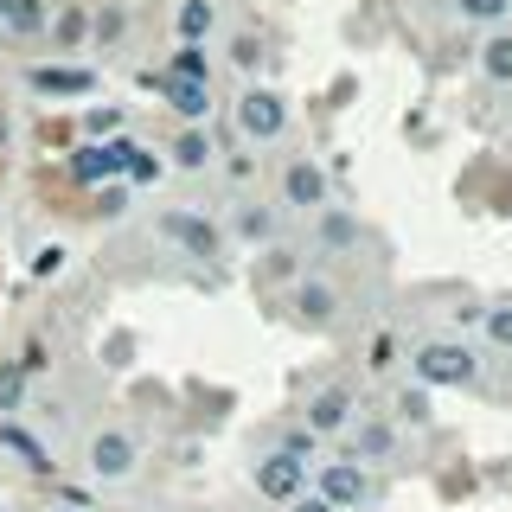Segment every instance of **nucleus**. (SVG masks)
<instances>
[{"mask_svg": "<svg viewBox=\"0 0 512 512\" xmlns=\"http://www.w3.org/2000/svg\"><path fill=\"white\" fill-rule=\"evenodd\" d=\"M474 64H480V77H487V84H512V26H493L487 39H480Z\"/></svg>", "mask_w": 512, "mask_h": 512, "instance_id": "a211bd4d", "label": "nucleus"}, {"mask_svg": "<svg viewBox=\"0 0 512 512\" xmlns=\"http://www.w3.org/2000/svg\"><path fill=\"white\" fill-rule=\"evenodd\" d=\"M154 180H160V160L148 148H135V154H128V167H122V186H154Z\"/></svg>", "mask_w": 512, "mask_h": 512, "instance_id": "c85d7f7f", "label": "nucleus"}, {"mask_svg": "<svg viewBox=\"0 0 512 512\" xmlns=\"http://www.w3.org/2000/svg\"><path fill=\"white\" fill-rule=\"evenodd\" d=\"M314 237H320V250H359V218H352L346 205H320Z\"/></svg>", "mask_w": 512, "mask_h": 512, "instance_id": "dca6fc26", "label": "nucleus"}, {"mask_svg": "<svg viewBox=\"0 0 512 512\" xmlns=\"http://www.w3.org/2000/svg\"><path fill=\"white\" fill-rule=\"evenodd\" d=\"M384 416H391L397 429H429V423H436V391H423L416 378H404L391 391V410H384Z\"/></svg>", "mask_w": 512, "mask_h": 512, "instance_id": "2eb2a0df", "label": "nucleus"}, {"mask_svg": "<svg viewBox=\"0 0 512 512\" xmlns=\"http://www.w3.org/2000/svg\"><path fill=\"white\" fill-rule=\"evenodd\" d=\"M397 448H404V429H397L384 410L352 416V429H346V455H352V461H365V468H391Z\"/></svg>", "mask_w": 512, "mask_h": 512, "instance_id": "39448f33", "label": "nucleus"}, {"mask_svg": "<svg viewBox=\"0 0 512 512\" xmlns=\"http://www.w3.org/2000/svg\"><path fill=\"white\" fill-rule=\"evenodd\" d=\"M288 512H333V506H327V500H320V493L308 487V493H301V500H288Z\"/></svg>", "mask_w": 512, "mask_h": 512, "instance_id": "c9c22d12", "label": "nucleus"}, {"mask_svg": "<svg viewBox=\"0 0 512 512\" xmlns=\"http://www.w3.org/2000/svg\"><path fill=\"white\" fill-rule=\"evenodd\" d=\"M141 141H128V135H109V141H84L71 160H64V173H71L77 186H109V180H122V167H128V154H135Z\"/></svg>", "mask_w": 512, "mask_h": 512, "instance_id": "423d86ee", "label": "nucleus"}, {"mask_svg": "<svg viewBox=\"0 0 512 512\" xmlns=\"http://www.w3.org/2000/svg\"><path fill=\"white\" fill-rule=\"evenodd\" d=\"M276 448H282V455H295V461H308V468H314V461H320V436H314V429H282V436H276Z\"/></svg>", "mask_w": 512, "mask_h": 512, "instance_id": "cd10ccee", "label": "nucleus"}, {"mask_svg": "<svg viewBox=\"0 0 512 512\" xmlns=\"http://www.w3.org/2000/svg\"><path fill=\"white\" fill-rule=\"evenodd\" d=\"M256 58H263V39H256V32H237V39H231V64H237V71H256Z\"/></svg>", "mask_w": 512, "mask_h": 512, "instance_id": "2f4dec72", "label": "nucleus"}, {"mask_svg": "<svg viewBox=\"0 0 512 512\" xmlns=\"http://www.w3.org/2000/svg\"><path fill=\"white\" fill-rule=\"evenodd\" d=\"M308 461H295V455H282V448H263L256 455V468H250V480H256V493L263 500H276V506H288V500H301L308 493Z\"/></svg>", "mask_w": 512, "mask_h": 512, "instance_id": "6e6552de", "label": "nucleus"}, {"mask_svg": "<svg viewBox=\"0 0 512 512\" xmlns=\"http://www.w3.org/2000/svg\"><path fill=\"white\" fill-rule=\"evenodd\" d=\"M13 32V39H39L45 26H52V0H13L7 7V20H0Z\"/></svg>", "mask_w": 512, "mask_h": 512, "instance_id": "aec40b11", "label": "nucleus"}, {"mask_svg": "<svg viewBox=\"0 0 512 512\" xmlns=\"http://www.w3.org/2000/svg\"><path fill=\"white\" fill-rule=\"evenodd\" d=\"M231 231L244 237V244H276V205H237V218H231Z\"/></svg>", "mask_w": 512, "mask_h": 512, "instance_id": "6ab92c4d", "label": "nucleus"}, {"mask_svg": "<svg viewBox=\"0 0 512 512\" xmlns=\"http://www.w3.org/2000/svg\"><path fill=\"white\" fill-rule=\"evenodd\" d=\"M237 135L256 141V148H269V141L288 135V96L269 90V84H250L237 96Z\"/></svg>", "mask_w": 512, "mask_h": 512, "instance_id": "20e7f679", "label": "nucleus"}, {"mask_svg": "<svg viewBox=\"0 0 512 512\" xmlns=\"http://www.w3.org/2000/svg\"><path fill=\"white\" fill-rule=\"evenodd\" d=\"M13 410H26V372L7 359V365H0V423H7Z\"/></svg>", "mask_w": 512, "mask_h": 512, "instance_id": "a878e982", "label": "nucleus"}, {"mask_svg": "<svg viewBox=\"0 0 512 512\" xmlns=\"http://www.w3.org/2000/svg\"><path fill=\"white\" fill-rule=\"evenodd\" d=\"M45 32H52L58 52H77V45L90 39V13L84 7H64V13H52V26H45Z\"/></svg>", "mask_w": 512, "mask_h": 512, "instance_id": "b1692460", "label": "nucleus"}, {"mask_svg": "<svg viewBox=\"0 0 512 512\" xmlns=\"http://www.w3.org/2000/svg\"><path fill=\"white\" fill-rule=\"evenodd\" d=\"M7 7H13V0H0V20H7Z\"/></svg>", "mask_w": 512, "mask_h": 512, "instance_id": "4c0bfd02", "label": "nucleus"}, {"mask_svg": "<svg viewBox=\"0 0 512 512\" xmlns=\"http://www.w3.org/2000/svg\"><path fill=\"white\" fill-rule=\"evenodd\" d=\"M0 455H13L26 474H52V468H58V461H52V448H45L39 436H32L26 423H13V416L0 423Z\"/></svg>", "mask_w": 512, "mask_h": 512, "instance_id": "4468645a", "label": "nucleus"}, {"mask_svg": "<svg viewBox=\"0 0 512 512\" xmlns=\"http://www.w3.org/2000/svg\"><path fill=\"white\" fill-rule=\"evenodd\" d=\"M352 416H359V391L352 384H320V391H308V404H301V429H314L320 442L346 436Z\"/></svg>", "mask_w": 512, "mask_h": 512, "instance_id": "0eeeda50", "label": "nucleus"}, {"mask_svg": "<svg viewBox=\"0 0 512 512\" xmlns=\"http://www.w3.org/2000/svg\"><path fill=\"white\" fill-rule=\"evenodd\" d=\"M455 7V20H468V26H512V0H448Z\"/></svg>", "mask_w": 512, "mask_h": 512, "instance_id": "5701e85b", "label": "nucleus"}, {"mask_svg": "<svg viewBox=\"0 0 512 512\" xmlns=\"http://www.w3.org/2000/svg\"><path fill=\"white\" fill-rule=\"evenodd\" d=\"M212 135H205V128H180V135L167 141V167H180V173H205L212 167Z\"/></svg>", "mask_w": 512, "mask_h": 512, "instance_id": "f3484780", "label": "nucleus"}, {"mask_svg": "<svg viewBox=\"0 0 512 512\" xmlns=\"http://www.w3.org/2000/svg\"><path fill=\"white\" fill-rule=\"evenodd\" d=\"M45 512H90V506H45Z\"/></svg>", "mask_w": 512, "mask_h": 512, "instance_id": "e433bc0d", "label": "nucleus"}, {"mask_svg": "<svg viewBox=\"0 0 512 512\" xmlns=\"http://www.w3.org/2000/svg\"><path fill=\"white\" fill-rule=\"evenodd\" d=\"M212 26H218V7H212V0H180V13H173V32H180V45H199Z\"/></svg>", "mask_w": 512, "mask_h": 512, "instance_id": "412c9836", "label": "nucleus"}, {"mask_svg": "<svg viewBox=\"0 0 512 512\" xmlns=\"http://www.w3.org/2000/svg\"><path fill=\"white\" fill-rule=\"evenodd\" d=\"M122 212H128V186L122 180L96 186V218H122Z\"/></svg>", "mask_w": 512, "mask_h": 512, "instance_id": "c756f323", "label": "nucleus"}, {"mask_svg": "<svg viewBox=\"0 0 512 512\" xmlns=\"http://www.w3.org/2000/svg\"><path fill=\"white\" fill-rule=\"evenodd\" d=\"M13 365H20L26 378H39V372H45V365H52V359H45V346H39V340H26V352H20V359H13Z\"/></svg>", "mask_w": 512, "mask_h": 512, "instance_id": "f704fd0d", "label": "nucleus"}, {"mask_svg": "<svg viewBox=\"0 0 512 512\" xmlns=\"http://www.w3.org/2000/svg\"><path fill=\"white\" fill-rule=\"evenodd\" d=\"M84 468H90L96 480H128V474L141 468V442L128 436V429L109 423V429H96V436H90V448H84Z\"/></svg>", "mask_w": 512, "mask_h": 512, "instance_id": "9d476101", "label": "nucleus"}, {"mask_svg": "<svg viewBox=\"0 0 512 512\" xmlns=\"http://www.w3.org/2000/svg\"><path fill=\"white\" fill-rule=\"evenodd\" d=\"M64 256H71L64 244H45L39 256H32V276H58V269H64Z\"/></svg>", "mask_w": 512, "mask_h": 512, "instance_id": "72a5a7b5", "label": "nucleus"}, {"mask_svg": "<svg viewBox=\"0 0 512 512\" xmlns=\"http://www.w3.org/2000/svg\"><path fill=\"white\" fill-rule=\"evenodd\" d=\"M122 26H128V20H122V7H103V13L90 20V32H96L103 45H109V39H122Z\"/></svg>", "mask_w": 512, "mask_h": 512, "instance_id": "473e14b6", "label": "nucleus"}, {"mask_svg": "<svg viewBox=\"0 0 512 512\" xmlns=\"http://www.w3.org/2000/svg\"><path fill=\"white\" fill-rule=\"evenodd\" d=\"M148 84L167 96V109L186 128H205V116H212V84H186V77H167V71H148Z\"/></svg>", "mask_w": 512, "mask_h": 512, "instance_id": "f8f14e48", "label": "nucleus"}, {"mask_svg": "<svg viewBox=\"0 0 512 512\" xmlns=\"http://www.w3.org/2000/svg\"><path fill=\"white\" fill-rule=\"evenodd\" d=\"M282 205L288 212H320V205H333V180H327V167H320L314 154H295L282 167Z\"/></svg>", "mask_w": 512, "mask_h": 512, "instance_id": "1a4fd4ad", "label": "nucleus"}, {"mask_svg": "<svg viewBox=\"0 0 512 512\" xmlns=\"http://www.w3.org/2000/svg\"><path fill=\"white\" fill-rule=\"evenodd\" d=\"M480 346H487V352H512V301L480 308Z\"/></svg>", "mask_w": 512, "mask_h": 512, "instance_id": "4be33fe9", "label": "nucleus"}, {"mask_svg": "<svg viewBox=\"0 0 512 512\" xmlns=\"http://www.w3.org/2000/svg\"><path fill=\"white\" fill-rule=\"evenodd\" d=\"M480 372H487V359H480V346H468L461 333H429V340L410 346V378L423 384V391H474Z\"/></svg>", "mask_w": 512, "mask_h": 512, "instance_id": "f257e3e1", "label": "nucleus"}, {"mask_svg": "<svg viewBox=\"0 0 512 512\" xmlns=\"http://www.w3.org/2000/svg\"><path fill=\"white\" fill-rule=\"evenodd\" d=\"M26 84L39 96H90L96 90V71L90 64H32Z\"/></svg>", "mask_w": 512, "mask_h": 512, "instance_id": "ddd939ff", "label": "nucleus"}, {"mask_svg": "<svg viewBox=\"0 0 512 512\" xmlns=\"http://www.w3.org/2000/svg\"><path fill=\"white\" fill-rule=\"evenodd\" d=\"M154 231L167 237L180 256H199V263H218L224 256V231L205 212H192V205H167V212L154 218Z\"/></svg>", "mask_w": 512, "mask_h": 512, "instance_id": "7ed1b4c3", "label": "nucleus"}, {"mask_svg": "<svg viewBox=\"0 0 512 512\" xmlns=\"http://www.w3.org/2000/svg\"><path fill=\"white\" fill-rule=\"evenodd\" d=\"M84 135H90V141L122 135V109H90V116H84Z\"/></svg>", "mask_w": 512, "mask_h": 512, "instance_id": "7c9ffc66", "label": "nucleus"}, {"mask_svg": "<svg viewBox=\"0 0 512 512\" xmlns=\"http://www.w3.org/2000/svg\"><path fill=\"white\" fill-rule=\"evenodd\" d=\"M314 493L327 500L333 512H372L384 500V480L378 468H365V461H352V455H333V461H314Z\"/></svg>", "mask_w": 512, "mask_h": 512, "instance_id": "f03ea898", "label": "nucleus"}, {"mask_svg": "<svg viewBox=\"0 0 512 512\" xmlns=\"http://www.w3.org/2000/svg\"><path fill=\"white\" fill-rule=\"evenodd\" d=\"M256 276H263V282H295V276H301V263H295V250H282V244H269V250H263V263H256Z\"/></svg>", "mask_w": 512, "mask_h": 512, "instance_id": "bb28decb", "label": "nucleus"}, {"mask_svg": "<svg viewBox=\"0 0 512 512\" xmlns=\"http://www.w3.org/2000/svg\"><path fill=\"white\" fill-rule=\"evenodd\" d=\"M288 308H295L301 327H333L340 320V288L327 276H295L288 282Z\"/></svg>", "mask_w": 512, "mask_h": 512, "instance_id": "9b49d317", "label": "nucleus"}, {"mask_svg": "<svg viewBox=\"0 0 512 512\" xmlns=\"http://www.w3.org/2000/svg\"><path fill=\"white\" fill-rule=\"evenodd\" d=\"M167 77H186V84H212V58H205V45H180V52L167 58Z\"/></svg>", "mask_w": 512, "mask_h": 512, "instance_id": "393cba45", "label": "nucleus"}]
</instances>
